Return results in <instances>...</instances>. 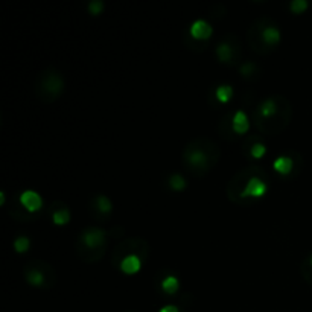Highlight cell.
I'll return each mask as SVG.
<instances>
[{"label": "cell", "instance_id": "cell-15", "mask_svg": "<svg viewBox=\"0 0 312 312\" xmlns=\"http://www.w3.org/2000/svg\"><path fill=\"white\" fill-rule=\"evenodd\" d=\"M52 220L56 225H64L70 221V210L67 207H60L56 210H53L52 213Z\"/></svg>", "mask_w": 312, "mask_h": 312}, {"label": "cell", "instance_id": "cell-12", "mask_svg": "<svg viewBox=\"0 0 312 312\" xmlns=\"http://www.w3.org/2000/svg\"><path fill=\"white\" fill-rule=\"evenodd\" d=\"M272 168H274L280 176H288V174H291V171H292V168H294V162H292V159L288 157V155H279V157L274 160Z\"/></svg>", "mask_w": 312, "mask_h": 312}, {"label": "cell", "instance_id": "cell-7", "mask_svg": "<svg viewBox=\"0 0 312 312\" xmlns=\"http://www.w3.org/2000/svg\"><path fill=\"white\" fill-rule=\"evenodd\" d=\"M212 34H213V28L204 18H198L190 25V35L195 40H207L212 37Z\"/></svg>", "mask_w": 312, "mask_h": 312}, {"label": "cell", "instance_id": "cell-18", "mask_svg": "<svg viewBox=\"0 0 312 312\" xmlns=\"http://www.w3.org/2000/svg\"><path fill=\"white\" fill-rule=\"evenodd\" d=\"M12 245H14V250L17 253H25V251H28V248L31 245V241H29L28 236H18V238H15Z\"/></svg>", "mask_w": 312, "mask_h": 312}, {"label": "cell", "instance_id": "cell-17", "mask_svg": "<svg viewBox=\"0 0 312 312\" xmlns=\"http://www.w3.org/2000/svg\"><path fill=\"white\" fill-rule=\"evenodd\" d=\"M215 94H217V99H218L220 102L225 104V102H228V101L233 98V87L228 86V84H221V86L217 89Z\"/></svg>", "mask_w": 312, "mask_h": 312}, {"label": "cell", "instance_id": "cell-10", "mask_svg": "<svg viewBox=\"0 0 312 312\" xmlns=\"http://www.w3.org/2000/svg\"><path fill=\"white\" fill-rule=\"evenodd\" d=\"M231 127H233V131L238 134H244L248 131L250 128V121H248V116L245 111L242 110H238L235 114H233V121H231Z\"/></svg>", "mask_w": 312, "mask_h": 312}, {"label": "cell", "instance_id": "cell-25", "mask_svg": "<svg viewBox=\"0 0 312 312\" xmlns=\"http://www.w3.org/2000/svg\"><path fill=\"white\" fill-rule=\"evenodd\" d=\"M3 203H5V193L0 192V204H3Z\"/></svg>", "mask_w": 312, "mask_h": 312}, {"label": "cell", "instance_id": "cell-4", "mask_svg": "<svg viewBox=\"0 0 312 312\" xmlns=\"http://www.w3.org/2000/svg\"><path fill=\"white\" fill-rule=\"evenodd\" d=\"M267 181L262 180L261 177H258V176H255V177L248 179V181L245 183V187L242 189L241 195L245 197V198H248V197H251V198H261V197H264L267 193Z\"/></svg>", "mask_w": 312, "mask_h": 312}, {"label": "cell", "instance_id": "cell-9", "mask_svg": "<svg viewBox=\"0 0 312 312\" xmlns=\"http://www.w3.org/2000/svg\"><path fill=\"white\" fill-rule=\"evenodd\" d=\"M91 207H93L99 215H102V217L110 215L111 210H113V204H111L110 198L105 197V195H102V193L94 195V198H93V201H91Z\"/></svg>", "mask_w": 312, "mask_h": 312}, {"label": "cell", "instance_id": "cell-5", "mask_svg": "<svg viewBox=\"0 0 312 312\" xmlns=\"http://www.w3.org/2000/svg\"><path fill=\"white\" fill-rule=\"evenodd\" d=\"M20 203L25 206V209L28 212H37L43 207V198L38 192L28 189L25 192H22L20 195Z\"/></svg>", "mask_w": 312, "mask_h": 312}, {"label": "cell", "instance_id": "cell-11", "mask_svg": "<svg viewBox=\"0 0 312 312\" xmlns=\"http://www.w3.org/2000/svg\"><path fill=\"white\" fill-rule=\"evenodd\" d=\"M119 267H121V269L125 274H134V272H137L142 268V261H140V258L137 255L130 253V255H127V256L122 258Z\"/></svg>", "mask_w": 312, "mask_h": 312}, {"label": "cell", "instance_id": "cell-24", "mask_svg": "<svg viewBox=\"0 0 312 312\" xmlns=\"http://www.w3.org/2000/svg\"><path fill=\"white\" fill-rule=\"evenodd\" d=\"M159 312H180L179 308L177 306H174V305H166V306H163L162 309Z\"/></svg>", "mask_w": 312, "mask_h": 312}, {"label": "cell", "instance_id": "cell-22", "mask_svg": "<svg viewBox=\"0 0 312 312\" xmlns=\"http://www.w3.org/2000/svg\"><path fill=\"white\" fill-rule=\"evenodd\" d=\"M89 11L93 15H99L104 11V2L102 0H91L89 3Z\"/></svg>", "mask_w": 312, "mask_h": 312}, {"label": "cell", "instance_id": "cell-20", "mask_svg": "<svg viewBox=\"0 0 312 312\" xmlns=\"http://www.w3.org/2000/svg\"><path fill=\"white\" fill-rule=\"evenodd\" d=\"M308 6H309L308 0H292V2L289 3L291 11L296 12V14H302V12H305V11L308 9Z\"/></svg>", "mask_w": 312, "mask_h": 312}, {"label": "cell", "instance_id": "cell-19", "mask_svg": "<svg viewBox=\"0 0 312 312\" xmlns=\"http://www.w3.org/2000/svg\"><path fill=\"white\" fill-rule=\"evenodd\" d=\"M169 186H171V189H174V190L179 192V190H183L186 187V180L180 174H172L169 177Z\"/></svg>", "mask_w": 312, "mask_h": 312}, {"label": "cell", "instance_id": "cell-21", "mask_svg": "<svg viewBox=\"0 0 312 312\" xmlns=\"http://www.w3.org/2000/svg\"><path fill=\"white\" fill-rule=\"evenodd\" d=\"M265 152H267V146H265L262 142H256V143L251 146V149H250V154H251V157H255V159L264 157Z\"/></svg>", "mask_w": 312, "mask_h": 312}, {"label": "cell", "instance_id": "cell-23", "mask_svg": "<svg viewBox=\"0 0 312 312\" xmlns=\"http://www.w3.org/2000/svg\"><path fill=\"white\" fill-rule=\"evenodd\" d=\"M255 70H256V67L251 61H247L241 66V75L242 76H250L251 73H255Z\"/></svg>", "mask_w": 312, "mask_h": 312}, {"label": "cell", "instance_id": "cell-14", "mask_svg": "<svg viewBox=\"0 0 312 312\" xmlns=\"http://www.w3.org/2000/svg\"><path fill=\"white\" fill-rule=\"evenodd\" d=\"M217 56L223 61V63H230L235 58V49L230 45L227 40L221 42L217 46Z\"/></svg>", "mask_w": 312, "mask_h": 312}, {"label": "cell", "instance_id": "cell-16", "mask_svg": "<svg viewBox=\"0 0 312 312\" xmlns=\"http://www.w3.org/2000/svg\"><path fill=\"white\" fill-rule=\"evenodd\" d=\"M179 279H177L176 276H168V277H165L163 282H162V289H163L166 294H174V292L179 291Z\"/></svg>", "mask_w": 312, "mask_h": 312}, {"label": "cell", "instance_id": "cell-1", "mask_svg": "<svg viewBox=\"0 0 312 312\" xmlns=\"http://www.w3.org/2000/svg\"><path fill=\"white\" fill-rule=\"evenodd\" d=\"M203 146L204 145H200V142L197 140V142L187 145V148H186V151L183 154L184 163L187 165V168L192 172L206 174V172H209V169L217 162V155H213L210 152V148L206 151Z\"/></svg>", "mask_w": 312, "mask_h": 312}, {"label": "cell", "instance_id": "cell-3", "mask_svg": "<svg viewBox=\"0 0 312 312\" xmlns=\"http://www.w3.org/2000/svg\"><path fill=\"white\" fill-rule=\"evenodd\" d=\"M63 86H64V81L58 75V72L49 70L43 73V76L38 83V90L45 99H56L58 94L63 91Z\"/></svg>", "mask_w": 312, "mask_h": 312}, {"label": "cell", "instance_id": "cell-26", "mask_svg": "<svg viewBox=\"0 0 312 312\" xmlns=\"http://www.w3.org/2000/svg\"><path fill=\"white\" fill-rule=\"evenodd\" d=\"M311 265H312V258H311Z\"/></svg>", "mask_w": 312, "mask_h": 312}, {"label": "cell", "instance_id": "cell-2", "mask_svg": "<svg viewBox=\"0 0 312 312\" xmlns=\"http://www.w3.org/2000/svg\"><path fill=\"white\" fill-rule=\"evenodd\" d=\"M80 245L84 247L89 253H96L102 255V251L105 250L107 245V233L102 228L98 227H89L86 230H83L81 236H80Z\"/></svg>", "mask_w": 312, "mask_h": 312}, {"label": "cell", "instance_id": "cell-8", "mask_svg": "<svg viewBox=\"0 0 312 312\" xmlns=\"http://www.w3.org/2000/svg\"><path fill=\"white\" fill-rule=\"evenodd\" d=\"M25 277L28 280V283H31L32 286H45L47 285V276L46 272L38 268L37 265L32 267V265H28L25 269Z\"/></svg>", "mask_w": 312, "mask_h": 312}, {"label": "cell", "instance_id": "cell-6", "mask_svg": "<svg viewBox=\"0 0 312 312\" xmlns=\"http://www.w3.org/2000/svg\"><path fill=\"white\" fill-rule=\"evenodd\" d=\"M279 113V99L277 98H267L264 99L256 111V116L259 121L262 119H271Z\"/></svg>", "mask_w": 312, "mask_h": 312}, {"label": "cell", "instance_id": "cell-13", "mask_svg": "<svg viewBox=\"0 0 312 312\" xmlns=\"http://www.w3.org/2000/svg\"><path fill=\"white\" fill-rule=\"evenodd\" d=\"M261 38H262V42L268 46L277 45V43L280 42V31H279V28L274 26V25L265 26V28L262 29Z\"/></svg>", "mask_w": 312, "mask_h": 312}]
</instances>
